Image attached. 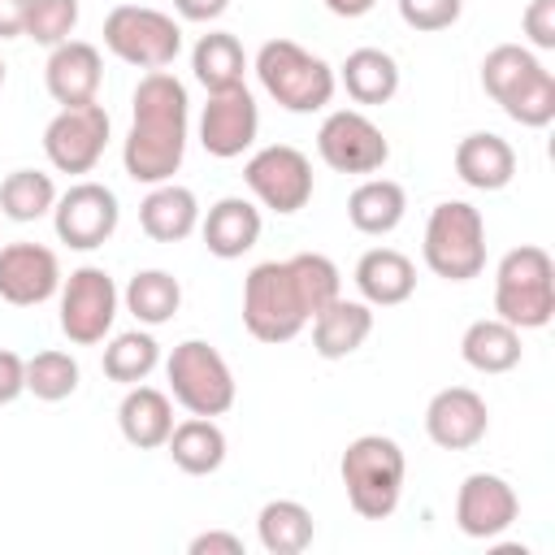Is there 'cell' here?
<instances>
[{
    "instance_id": "1",
    "label": "cell",
    "mask_w": 555,
    "mask_h": 555,
    "mask_svg": "<svg viewBox=\"0 0 555 555\" xmlns=\"http://www.w3.org/2000/svg\"><path fill=\"white\" fill-rule=\"evenodd\" d=\"M343 295V273L321 251L260 260L243 278V325L256 343H291L330 299Z\"/></svg>"
},
{
    "instance_id": "2",
    "label": "cell",
    "mask_w": 555,
    "mask_h": 555,
    "mask_svg": "<svg viewBox=\"0 0 555 555\" xmlns=\"http://www.w3.org/2000/svg\"><path fill=\"white\" fill-rule=\"evenodd\" d=\"M186 134H191V95L182 78H173L169 69H147L130 95V130L121 139L126 178L143 186L173 182L186 156Z\"/></svg>"
},
{
    "instance_id": "3",
    "label": "cell",
    "mask_w": 555,
    "mask_h": 555,
    "mask_svg": "<svg viewBox=\"0 0 555 555\" xmlns=\"http://www.w3.org/2000/svg\"><path fill=\"white\" fill-rule=\"evenodd\" d=\"M481 87L525 130L555 121V74L525 43H494L481 56Z\"/></svg>"
},
{
    "instance_id": "4",
    "label": "cell",
    "mask_w": 555,
    "mask_h": 555,
    "mask_svg": "<svg viewBox=\"0 0 555 555\" xmlns=\"http://www.w3.org/2000/svg\"><path fill=\"white\" fill-rule=\"evenodd\" d=\"M338 477H343V490H347V503H351L356 516L386 520L403 499L408 455L386 434H360L343 447Z\"/></svg>"
},
{
    "instance_id": "5",
    "label": "cell",
    "mask_w": 555,
    "mask_h": 555,
    "mask_svg": "<svg viewBox=\"0 0 555 555\" xmlns=\"http://www.w3.org/2000/svg\"><path fill=\"white\" fill-rule=\"evenodd\" d=\"M264 95L286 108V113H321L334 91H338V74L325 56L308 52L304 43L295 39H269L260 43L256 61H251Z\"/></svg>"
},
{
    "instance_id": "6",
    "label": "cell",
    "mask_w": 555,
    "mask_h": 555,
    "mask_svg": "<svg viewBox=\"0 0 555 555\" xmlns=\"http://www.w3.org/2000/svg\"><path fill=\"white\" fill-rule=\"evenodd\" d=\"M494 317L516 330H546L555 317V260L538 243L512 247L494 269Z\"/></svg>"
},
{
    "instance_id": "7",
    "label": "cell",
    "mask_w": 555,
    "mask_h": 555,
    "mask_svg": "<svg viewBox=\"0 0 555 555\" xmlns=\"http://www.w3.org/2000/svg\"><path fill=\"white\" fill-rule=\"evenodd\" d=\"M421 256L442 282H473L486 269V217L468 199H442L429 208Z\"/></svg>"
},
{
    "instance_id": "8",
    "label": "cell",
    "mask_w": 555,
    "mask_h": 555,
    "mask_svg": "<svg viewBox=\"0 0 555 555\" xmlns=\"http://www.w3.org/2000/svg\"><path fill=\"white\" fill-rule=\"evenodd\" d=\"M169 395L191 416H225L238 399V382L225 364V356L204 338H182L165 360Z\"/></svg>"
},
{
    "instance_id": "9",
    "label": "cell",
    "mask_w": 555,
    "mask_h": 555,
    "mask_svg": "<svg viewBox=\"0 0 555 555\" xmlns=\"http://www.w3.org/2000/svg\"><path fill=\"white\" fill-rule=\"evenodd\" d=\"M104 48L134 69H165L182 52V26L152 4H117L104 17Z\"/></svg>"
},
{
    "instance_id": "10",
    "label": "cell",
    "mask_w": 555,
    "mask_h": 555,
    "mask_svg": "<svg viewBox=\"0 0 555 555\" xmlns=\"http://www.w3.org/2000/svg\"><path fill=\"white\" fill-rule=\"evenodd\" d=\"M56 299H61L56 304L61 334L74 347H95V343H104L113 334V321H117V308H121V291L108 278V269H100V264L74 269L69 278H61Z\"/></svg>"
},
{
    "instance_id": "11",
    "label": "cell",
    "mask_w": 555,
    "mask_h": 555,
    "mask_svg": "<svg viewBox=\"0 0 555 555\" xmlns=\"http://www.w3.org/2000/svg\"><path fill=\"white\" fill-rule=\"evenodd\" d=\"M243 182L256 195V204L269 208V212H278V217H291V212L308 208V199L317 191L312 160L299 147H291V143L256 147L247 156V165H243Z\"/></svg>"
},
{
    "instance_id": "12",
    "label": "cell",
    "mask_w": 555,
    "mask_h": 555,
    "mask_svg": "<svg viewBox=\"0 0 555 555\" xmlns=\"http://www.w3.org/2000/svg\"><path fill=\"white\" fill-rule=\"evenodd\" d=\"M108 130L104 104H69L43 126V156L56 173H91L108 147Z\"/></svg>"
},
{
    "instance_id": "13",
    "label": "cell",
    "mask_w": 555,
    "mask_h": 555,
    "mask_svg": "<svg viewBox=\"0 0 555 555\" xmlns=\"http://www.w3.org/2000/svg\"><path fill=\"white\" fill-rule=\"evenodd\" d=\"M117 221H121V204H117V191L104 186V182H74L69 191L56 195V208H52V225H56V238L74 251H95L104 247L113 234H117Z\"/></svg>"
},
{
    "instance_id": "14",
    "label": "cell",
    "mask_w": 555,
    "mask_h": 555,
    "mask_svg": "<svg viewBox=\"0 0 555 555\" xmlns=\"http://www.w3.org/2000/svg\"><path fill=\"white\" fill-rule=\"evenodd\" d=\"M317 152L334 173H377L390 160V143L382 126L360 108H334L325 113L317 130Z\"/></svg>"
},
{
    "instance_id": "15",
    "label": "cell",
    "mask_w": 555,
    "mask_h": 555,
    "mask_svg": "<svg viewBox=\"0 0 555 555\" xmlns=\"http://www.w3.org/2000/svg\"><path fill=\"white\" fill-rule=\"evenodd\" d=\"M195 134H199V147L217 160L243 156L260 134V108H256V95L247 91V82L225 87V91H208V104L199 108Z\"/></svg>"
},
{
    "instance_id": "16",
    "label": "cell",
    "mask_w": 555,
    "mask_h": 555,
    "mask_svg": "<svg viewBox=\"0 0 555 555\" xmlns=\"http://www.w3.org/2000/svg\"><path fill=\"white\" fill-rule=\"evenodd\" d=\"M520 516V499L512 490L507 477L499 473H468L455 490V525L464 538L490 542L499 533H507Z\"/></svg>"
},
{
    "instance_id": "17",
    "label": "cell",
    "mask_w": 555,
    "mask_h": 555,
    "mask_svg": "<svg viewBox=\"0 0 555 555\" xmlns=\"http://www.w3.org/2000/svg\"><path fill=\"white\" fill-rule=\"evenodd\" d=\"M61 260L43 243H4L0 247V299L13 308H39L61 291Z\"/></svg>"
},
{
    "instance_id": "18",
    "label": "cell",
    "mask_w": 555,
    "mask_h": 555,
    "mask_svg": "<svg viewBox=\"0 0 555 555\" xmlns=\"http://www.w3.org/2000/svg\"><path fill=\"white\" fill-rule=\"evenodd\" d=\"M425 434L442 451H473L490 434V408L473 386H442L425 403Z\"/></svg>"
},
{
    "instance_id": "19",
    "label": "cell",
    "mask_w": 555,
    "mask_h": 555,
    "mask_svg": "<svg viewBox=\"0 0 555 555\" xmlns=\"http://www.w3.org/2000/svg\"><path fill=\"white\" fill-rule=\"evenodd\" d=\"M104 82V56L95 43L87 39H65L56 48H48V65H43V87L48 95L69 108V104H91L95 91Z\"/></svg>"
},
{
    "instance_id": "20",
    "label": "cell",
    "mask_w": 555,
    "mask_h": 555,
    "mask_svg": "<svg viewBox=\"0 0 555 555\" xmlns=\"http://www.w3.org/2000/svg\"><path fill=\"white\" fill-rule=\"evenodd\" d=\"M356 291L369 308H395L408 304L416 291V264L399 247H369L356 260Z\"/></svg>"
},
{
    "instance_id": "21",
    "label": "cell",
    "mask_w": 555,
    "mask_h": 555,
    "mask_svg": "<svg viewBox=\"0 0 555 555\" xmlns=\"http://www.w3.org/2000/svg\"><path fill=\"white\" fill-rule=\"evenodd\" d=\"M455 173L473 191H503L516 178V147L494 130H473L455 143Z\"/></svg>"
},
{
    "instance_id": "22",
    "label": "cell",
    "mask_w": 555,
    "mask_h": 555,
    "mask_svg": "<svg viewBox=\"0 0 555 555\" xmlns=\"http://www.w3.org/2000/svg\"><path fill=\"white\" fill-rule=\"evenodd\" d=\"M312 351L321 360H347L356 356L373 334V308L364 299H330L312 321Z\"/></svg>"
},
{
    "instance_id": "23",
    "label": "cell",
    "mask_w": 555,
    "mask_h": 555,
    "mask_svg": "<svg viewBox=\"0 0 555 555\" xmlns=\"http://www.w3.org/2000/svg\"><path fill=\"white\" fill-rule=\"evenodd\" d=\"M199 234L217 260H238L260 243V208L243 195H225L199 217Z\"/></svg>"
},
{
    "instance_id": "24",
    "label": "cell",
    "mask_w": 555,
    "mask_h": 555,
    "mask_svg": "<svg viewBox=\"0 0 555 555\" xmlns=\"http://www.w3.org/2000/svg\"><path fill=\"white\" fill-rule=\"evenodd\" d=\"M139 225L156 243H182L199 230V199L191 186L156 182L139 204Z\"/></svg>"
},
{
    "instance_id": "25",
    "label": "cell",
    "mask_w": 555,
    "mask_h": 555,
    "mask_svg": "<svg viewBox=\"0 0 555 555\" xmlns=\"http://www.w3.org/2000/svg\"><path fill=\"white\" fill-rule=\"evenodd\" d=\"M117 429L130 447L139 451H156L165 447L169 429H173V399L156 386H126L121 403H117Z\"/></svg>"
},
{
    "instance_id": "26",
    "label": "cell",
    "mask_w": 555,
    "mask_h": 555,
    "mask_svg": "<svg viewBox=\"0 0 555 555\" xmlns=\"http://www.w3.org/2000/svg\"><path fill=\"white\" fill-rule=\"evenodd\" d=\"M460 356H464L468 369H477V373H486V377H494V373H512V369L520 364V356H525V347H520V330L507 325L503 317H481V321H473V325L464 330V338H460Z\"/></svg>"
},
{
    "instance_id": "27",
    "label": "cell",
    "mask_w": 555,
    "mask_h": 555,
    "mask_svg": "<svg viewBox=\"0 0 555 555\" xmlns=\"http://www.w3.org/2000/svg\"><path fill=\"white\" fill-rule=\"evenodd\" d=\"M165 451L182 473L208 477L225 464V434H221L217 416H186V421H173Z\"/></svg>"
},
{
    "instance_id": "28",
    "label": "cell",
    "mask_w": 555,
    "mask_h": 555,
    "mask_svg": "<svg viewBox=\"0 0 555 555\" xmlns=\"http://www.w3.org/2000/svg\"><path fill=\"white\" fill-rule=\"evenodd\" d=\"M403 217H408V191L395 178H364L347 195V221L369 238L399 230Z\"/></svg>"
},
{
    "instance_id": "29",
    "label": "cell",
    "mask_w": 555,
    "mask_h": 555,
    "mask_svg": "<svg viewBox=\"0 0 555 555\" xmlns=\"http://www.w3.org/2000/svg\"><path fill=\"white\" fill-rule=\"evenodd\" d=\"M338 82L364 108L386 104L399 91V61L390 52H382V48H351L347 61L338 65Z\"/></svg>"
},
{
    "instance_id": "30",
    "label": "cell",
    "mask_w": 555,
    "mask_h": 555,
    "mask_svg": "<svg viewBox=\"0 0 555 555\" xmlns=\"http://www.w3.org/2000/svg\"><path fill=\"white\" fill-rule=\"evenodd\" d=\"M256 538L269 555H304L317 538V520L299 499H269L256 516Z\"/></svg>"
},
{
    "instance_id": "31",
    "label": "cell",
    "mask_w": 555,
    "mask_h": 555,
    "mask_svg": "<svg viewBox=\"0 0 555 555\" xmlns=\"http://www.w3.org/2000/svg\"><path fill=\"white\" fill-rule=\"evenodd\" d=\"M121 304H126V312H130L139 325L156 330V325H165V321L178 317V308H182V282H178L169 269H139V273L126 282Z\"/></svg>"
},
{
    "instance_id": "32",
    "label": "cell",
    "mask_w": 555,
    "mask_h": 555,
    "mask_svg": "<svg viewBox=\"0 0 555 555\" xmlns=\"http://www.w3.org/2000/svg\"><path fill=\"white\" fill-rule=\"evenodd\" d=\"M191 69H195V82L204 91H225V87H238L243 82L247 52H243V43L230 30H208L191 48Z\"/></svg>"
},
{
    "instance_id": "33",
    "label": "cell",
    "mask_w": 555,
    "mask_h": 555,
    "mask_svg": "<svg viewBox=\"0 0 555 555\" xmlns=\"http://www.w3.org/2000/svg\"><path fill=\"white\" fill-rule=\"evenodd\" d=\"M104 377L108 382H121V386H139L152 377V369L160 364V343L152 338V330H126V334H113L104 343Z\"/></svg>"
},
{
    "instance_id": "34",
    "label": "cell",
    "mask_w": 555,
    "mask_h": 555,
    "mask_svg": "<svg viewBox=\"0 0 555 555\" xmlns=\"http://www.w3.org/2000/svg\"><path fill=\"white\" fill-rule=\"evenodd\" d=\"M56 208V182L43 169H13L0 182V217L9 221H39Z\"/></svg>"
},
{
    "instance_id": "35",
    "label": "cell",
    "mask_w": 555,
    "mask_h": 555,
    "mask_svg": "<svg viewBox=\"0 0 555 555\" xmlns=\"http://www.w3.org/2000/svg\"><path fill=\"white\" fill-rule=\"evenodd\" d=\"M78 382H82V369H78V360H74L69 351H61V347L35 351V356L26 360V395H35V399H43V403L69 399V395L78 390Z\"/></svg>"
},
{
    "instance_id": "36",
    "label": "cell",
    "mask_w": 555,
    "mask_h": 555,
    "mask_svg": "<svg viewBox=\"0 0 555 555\" xmlns=\"http://www.w3.org/2000/svg\"><path fill=\"white\" fill-rule=\"evenodd\" d=\"M78 0H30V13H26V39L43 43V48H56L74 35L78 26Z\"/></svg>"
},
{
    "instance_id": "37",
    "label": "cell",
    "mask_w": 555,
    "mask_h": 555,
    "mask_svg": "<svg viewBox=\"0 0 555 555\" xmlns=\"http://www.w3.org/2000/svg\"><path fill=\"white\" fill-rule=\"evenodd\" d=\"M399 4V17H403V26H412V30H447V26H455L460 22V13H464V0H395Z\"/></svg>"
},
{
    "instance_id": "38",
    "label": "cell",
    "mask_w": 555,
    "mask_h": 555,
    "mask_svg": "<svg viewBox=\"0 0 555 555\" xmlns=\"http://www.w3.org/2000/svg\"><path fill=\"white\" fill-rule=\"evenodd\" d=\"M520 30H525L529 48L551 52L555 48V0H529L520 13Z\"/></svg>"
},
{
    "instance_id": "39",
    "label": "cell",
    "mask_w": 555,
    "mask_h": 555,
    "mask_svg": "<svg viewBox=\"0 0 555 555\" xmlns=\"http://www.w3.org/2000/svg\"><path fill=\"white\" fill-rule=\"evenodd\" d=\"M26 395V360L9 347H0V408Z\"/></svg>"
},
{
    "instance_id": "40",
    "label": "cell",
    "mask_w": 555,
    "mask_h": 555,
    "mask_svg": "<svg viewBox=\"0 0 555 555\" xmlns=\"http://www.w3.org/2000/svg\"><path fill=\"white\" fill-rule=\"evenodd\" d=\"M186 551L191 555H243V538L230 529H208V533H195Z\"/></svg>"
},
{
    "instance_id": "41",
    "label": "cell",
    "mask_w": 555,
    "mask_h": 555,
    "mask_svg": "<svg viewBox=\"0 0 555 555\" xmlns=\"http://www.w3.org/2000/svg\"><path fill=\"white\" fill-rule=\"evenodd\" d=\"M173 9L182 22H217L230 9V0H173Z\"/></svg>"
},
{
    "instance_id": "42",
    "label": "cell",
    "mask_w": 555,
    "mask_h": 555,
    "mask_svg": "<svg viewBox=\"0 0 555 555\" xmlns=\"http://www.w3.org/2000/svg\"><path fill=\"white\" fill-rule=\"evenodd\" d=\"M30 0H0V39H17L26 30Z\"/></svg>"
},
{
    "instance_id": "43",
    "label": "cell",
    "mask_w": 555,
    "mask_h": 555,
    "mask_svg": "<svg viewBox=\"0 0 555 555\" xmlns=\"http://www.w3.org/2000/svg\"><path fill=\"white\" fill-rule=\"evenodd\" d=\"M373 4L377 0H325V9L334 17H364V13H373Z\"/></svg>"
},
{
    "instance_id": "44",
    "label": "cell",
    "mask_w": 555,
    "mask_h": 555,
    "mask_svg": "<svg viewBox=\"0 0 555 555\" xmlns=\"http://www.w3.org/2000/svg\"><path fill=\"white\" fill-rule=\"evenodd\" d=\"M0 87H4V56H0Z\"/></svg>"
}]
</instances>
